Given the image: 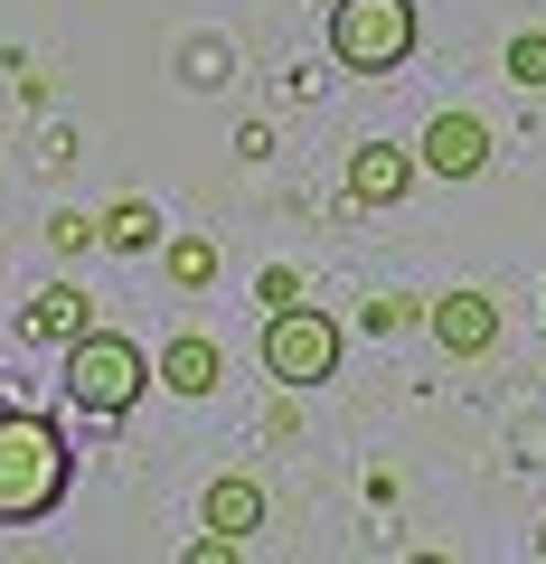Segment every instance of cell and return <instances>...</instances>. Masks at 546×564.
I'll return each mask as SVG.
<instances>
[{
	"instance_id": "obj_1",
	"label": "cell",
	"mask_w": 546,
	"mask_h": 564,
	"mask_svg": "<svg viewBox=\"0 0 546 564\" xmlns=\"http://www.w3.org/2000/svg\"><path fill=\"white\" fill-rule=\"evenodd\" d=\"M76 480V443L29 404H0V527H39L66 508Z\"/></svg>"
},
{
	"instance_id": "obj_2",
	"label": "cell",
	"mask_w": 546,
	"mask_h": 564,
	"mask_svg": "<svg viewBox=\"0 0 546 564\" xmlns=\"http://www.w3.org/2000/svg\"><path fill=\"white\" fill-rule=\"evenodd\" d=\"M57 358H66V404H76V414H95V423H122L151 386H161V367L122 339V329H85V339L57 348Z\"/></svg>"
},
{
	"instance_id": "obj_3",
	"label": "cell",
	"mask_w": 546,
	"mask_h": 564,
	"mask_svg": "<svg viewBox=\"0 0 546 564\" xmlns=\"http://www.w3.org/2000/svg\"><path fill=\"white\" fill-rule=\"evenodd\" d=\"M415 39H425L415 0H330V66L349 76H396Z\"/></svg>"
},
{
	"instance_id": "obj_4",
	"label": "cell",
	"mask_w": 546,
	"mask_h": 564,
	"mask_svg": "<svg viewBox=\"0 0 546 564\" xmlns=\"http://www.w3.org/2000/svg\"><path fill=\"white\" fill-rule=\"evenodd\" d=\"M340 348H349V329L330 321V311H311V302L264 311V377L292 386V395H311V386L340 377Z\"/></svg>"
},
{
	"instance_id": "obj_5",
	"label": "cell",
	"mask_w": 546,
	"mask_h": 564,
	"mask_svg": "<svg viewBox=\"0 0 546 564\" xmlns=\"http://www.w3.org/2000/svg\"><path fill=\"white\" fill-rule=\"evenodd\" d=\"M490 151H500V141H490V122H481V113H433V122H425V141H415V161H425L433 180H481Z\"/></svg>"
},
{
	"instance_id": "obj_6",
	"label": "cell",
	"mask_w": 546,
	"mask_h": 564,
	"mask_svg": "<svg viewBox=\"0 0 546 564\" xmlns=\"http://www.w3.org/2000/svg\"><path fill=\"white\" fill-rule=\"evenodd\" d=\"M425 329H433L443 358H490V348H500V302L462 282V292H443V302L425 311Z\"/></svg>"
},
{
	"instance_id": "obj_7",
	"label": "cell",
	"mask_w": 546,
	"mask_h": 564,
	"mask_svg": "<svg viewBox=\"0 0 546 564\" xmlns=\"http://www.w3.org/2000/svg\"><path fill=\"white\" fill-rule=\"evenodd\" d=\"M415 180H425L415 141H358L349 151V207H396Z\"/></svg>"
},
{
	"instance_id": "obj_8",
	"label": "cell",
	"mask_w": 546,
	"mask_h": 564,
	"mask_svg": "<svg viewBox=\"0 0 546 564\" xmlns=\"http://www.w3.org/2000/svg\"><path fill=\"white\" fill-rule=\"evenodd\" d=\"M264 518H274V499H264V480H245V470H226V480L199 489V527H217V536H264Z\"/></svg>"
},
{
	"instance_id": "obj_9",
	"label": "cell",
	"mask_w": 546,
	"mask_h": 564,
	"mask_svg": "<svg viewBox=\"0 0 546 564\" xmlns=\"http://www.w3.org/2000/svg\"><path fill=\"white\" fill-rule=\"evenodd\" d=\"M85 329H95V302H85L76 282H47L39 302L20 311V339H39V348H76Z\"/></svg>"
},
{
	"instance_id": "obj_10",
	"label": "cell",
	"mask_w": 546,
	"mask_h": 564,
	"mask_svg": "<svg viewBox=\"0 0 546 564\" xmlns=\"http://www.w3.org/2000/svg\"><path fill=\"white\" fill-rule=\"evenodd\" d=\"M151 367H161V386H170V395H189V404H207V395H217V377H226L217 339H199V329H189V339H170Z\"/></svg>"
},
{
	"instance_id": "obj_11",
	"label": "cell",
	"mask_w": 546,
	"mask_h": 564,
	"mask_svg": "<svg viewBox=\"0 0 546 564\" xmlns=\"http://www.w3.org/2000/svg\"><path fill=\"white\" fill-rule=\"evenodd\" d=\"M95 245H104V254H161V207H151V198H114L95 217Z\"/></svg>"
},
{
	"instance_id": "obj_12",
	"label": "cell",
	"mask_w": 546,
	"mask_h": 564,
	"mask_svg": "<svg viewBox=\"0 0 546 564\" xmlns=\"http://www.w3.org/2000/svg\"><path fill=\"white\" fill-rule=\"evenodd\" d=\"M161 273L180 292H207L217 282V236H161Z\"/></svg>"
},
{
	"instance_id": "obj_13",
	"label": "cell",
	"mask_w": 546,
	"mask_h": 564,
	"mask_svg": "<svg viewBox=\"0 0 546 564\" xmlns=\"http://www.w3.org/2000/svg\"><path fill=\"white\" fill-rule=\"evenodd\" d=\"M500 76L527 85V95H546V29H518V39L500 47Z\"/></svg>"
},
{
	"instance_id": "obj_14",
	"label": "cell",
	"mask_w": 546,
	"mask_h": 564,
	"mask_svg": "<svg viewBox=\"0 0 546 564\" xmlns=\"http://www.w3.org/2000/svg\"><path fill=\"white\" fill-rule=\"evenodd\" d=\"M255 302L264 311H292V302H302V273H292V263H264V273H255Z\"/></svg>"
},
{
	"instance_id": "obj_15",
	"label": "cell",
	"mask_w": 546,
	"mask_h": 564,
	"mask_svg": "<svg viewBox=\"0 0 546 564\" xmlns=\"http://www.w3.org/2000/svg\"><path fill=\"white\" fill-rule=\"evenodd\" d=\"M47 245H57V254H85V245H95V217H85V207H57V217H47Z\"/></svg>"
},
{
	"instance_id": "obj_16",
	"label": "cell",
	"mask_w": 546,
	"mask_h": 564,
	"mask_svg": "<svg viewBox=\"0 0 546 564\" xmlns=\"http://www.w3.org/2000/svg\"><path fill=\"white\" fill-rule=\"evenodd\" d=\"M433 302H405V292H386V302H367V329H415Z\"/></svg>"
},
{
	"instance_id": "obj_17",
	"label": "cell",
	"mask_w": 546,
	"mask_h": 564,
	"mask_svg": "<svg viewBox=\"0 0 546 564\" xmlns=\"http://www.w3.org/2000/svg\"><path fill=\"white\" fill-rule=\"evenodd\" d=\"M537 555H546V527H537Z\"/></svg>"
}]
</instances>
